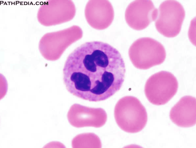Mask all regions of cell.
I'll return each instance as SVG.
<instances>
[{"label":"cell","instance_id":"4","mask_svg":"<svg viewBox=\"0 0 196 148\" xmlns=\"http://www.w3.org/2000/svg\"><path fill=\"white\" fill-rule=\"evenodd\" d=\"M178 83L171 73L161 71L152 75L147 80L145 93L148 101L157 105L165 104L176 93Z\"/></svg>","mask_w":196,"mask_h":148},{"label":"cell","instance_id":"1","mask_svg":"<svg viewBox=\"0 0 196 148\" xmlns=\"http://www.w3.org/2000/svg\"><path fill=\"white\" fill-rule=\"evenodd\" d=\"M126 71L119 51L110 44L94 41L85 43L67 57L63 80L73 95L91 102L106 100L121 87Z\"/></svg>","mask_w":196,"mask_h":148},{"label":"cell","instance_id":"7","mask_svg":"<svg viewBox=\"0 0 196 148\" xmlns=\"http://www.w3.org/2000/svg\"><path fill=\"white\" fill-rule=\"evenodd\" d=\"M67 117L70 124L76 127L99 128L105 123L107 115L102 108H90L75 104L70 107Z\"/></svg>","mask_w":196,"mask_h":148},{"label":"cell","instance_id":"5","mask_svg":"<svg viewBox=\"0 0 196 148\" xmlns=\"http://www.w3.org/2000/svg\"><path fill=\"white\" fill-rule=\"evenodd\" d=\"M155 20L158 31L164 36L172 38L180 31L185 16L182 5L176 0H166L160 5Z\"/></svg>","mask_w":196,"mask_h":148},{"label":"cell","instance_id":"8","mask_svg":"<svg viewBox=\"0 0 196 148\" xmlns=\"http://www.w3.org/2000/svg\"><path fill=\"white\" fill-rule=\"evenodd\" d=\"M87 22L92 27L103 30L108 27L114 18L113 8L110 2L107 0H90L85 10Z\"/></svg>","mask_w":196,"mask_h":148},{"label":"cell","instance_id":"3","mask_svg":"<svg viewBox=\"0 0 196 148\" xmlns=\"http://www.w3.org/2000/svg\"><path fill=\"white\" fill-rule=\"evenodd\" d=\"M128 54L134 66L142 69H147L162 63L166 55L163 45L148 37L140 38L135 41L130 46Z\"/></svg>","mask_w":196,"mask_h":148},{"label":"cell","instance_id":"9","mask_svg":"<svg viewBox=\"0 0 196 148\" xmlns=\"http://www.w3.org/2000/svg\"><path fill=\"white\" fill-rule=\"evenodd\" d=\"M170 117L179 127H188L196 123V99L192 96L182 97L171 108Z\"/></svg>","mask_w":196,"mask_h":148},{"label":"cell","instance_id":"6","mask_svg":"<svg viewBox=\"0 0 196 148\" xmlns=\"http://www.w3.org/2000/svg\"><path fill=\"white\" fill-rule=\"evenodd\" d=\"M158 10L150 0H137L127 7L125 18L128 25L136 30H143L156 20Z\"/></svg>","mask_w":196,"mask_h":148},{"label":"cell","instance_id":"2","mask_svg":"<svg viewBox=\"0 0 196 148\" xmlns=\"http://www.w3.org/2000/svg\"><path fill=\"white\" fill-rule=\"evenodd\" d=\"M114 114L118 126L128 133L141 131L147 121L145 107L138 98L134 96H126L120 99L115 106Z\"/></svg>","mask_w":196,"mask_h":148}]
</instances>
